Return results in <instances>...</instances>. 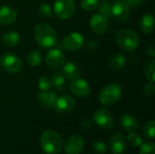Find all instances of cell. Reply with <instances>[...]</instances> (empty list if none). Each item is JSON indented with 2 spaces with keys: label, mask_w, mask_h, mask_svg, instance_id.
I'll return each mask as SVG.
<instances>
[{
  "label": "cell",
  "mask_w": 155,
  "mask_h": 154,
  "mask_svg": "<svg viewBox=\"0 0 155 154\" xmlns=\"http://www.w3.org/2000/svg\"><path fill=\"white\" fill-rule=\"evenodd\" d=\"M109 146L113 153L124 152L126 149V138L125 136L120 133L115 132L113 133L109 140Z\"/></svg>",
  "instance_id": "9a60e30c"
},
{
  "label": "cell",
  "mask_w": 155,
  "mask_h": 154,
  "mask_svg": "<svg viewBox=\"0 0 155 154\" xmlns=\"http://www.w3.org/2000/svg\"><path fill=\"white\" fill-rule=\"evenodd\" d=\"M52 82V87L57 91H64L65 89V76L63 73H54L50 78Z\"/></svg>",
  "instance_id": "7402d4cb"
},
{
  "label": "cell",
  "mask_w": 155,
  "mask_h": 154,
  "mask_svg": "<svg viewBox=\"0 0 155 154\" xmlns=\"http://www.w3.org/2000/svg\"><path fill=\"white\" fill-rule=\"evenodd\" d=\"M99 4V0H81V7L84 11H93L94 10Z\"/></svg>",
  "instance_id": "f546056e"
},
{
  "label": "cell",
  "mask_w": 155,
  "mask_h": 154,
  "mask_svg": "<svg viewBox=\"0 0 155 154\" xmlns=\"http://www.w3.org/2000/svg\"><path fill=\"white\" fill-rule=\"evenodd\" d=\"M70 89L71 92L78 97H85L91 92L89 84L84 79L79 77L72 81L70 84Z\"/></svg>",
  "instance_id": "5bb4252c"
},
{
  "label": "cell",
  "mask_w": 155,
  "mask_h": 154,
  "mask_svg": "<svg viewBox=\"0 0 155 154\" xmlns=\"http://www.w3.org/2000/svg\"><path fill=\"white\" fill-rule=\"evenodd\" d=\"M92 149L97 154H104L107 152V146L102 141H94L92 143Z\"/></svg>",
  "instance_id": "1f68e13d"
},
{
  "label": "cell",
  "mask_w": 155,
  "mask_h": 154,
  "mask_svg": "<svg viewBox=\"0 0 155 154\" xmlns=\"http://www.w3.org/2000/svg\"><path fill=\"white\" fill-rule=\"evenodd\" d=\"M139 28L143 34H151L154 29V17L152 14L143 15L139 22Z\"/></svg>",
  "instance_id": "d6986e66"
},
{
  "label": "cell",
  "mask_w": 155,
  "mask_h": 154,
  "mask_svg": "<svg viewBox=\"0 0 155 154\" xmlns=\"http://www.w3.org/2000/svg\"><path fill=\"white\" fill-rule=\"evenodd\" d=\"M35 38L42 48L46 49L51 48L55 44L57 34L52 26L46 24H39L35 28Z\"/></svg>",
  "instance_id": "6da1fadb"
},
{
  "label": "cell",
  "mask_w": 155,
  "mask_h": 154,
  "mask_svg": "<svg viewBox=\"0 0 155 154\" xmlns=\"http://www.w3.org/2000/svg\"><path fill=\"white\" fill-rule=\"evenodd\" d=\"M55 99H56L55 93L49 91H41L36 94V100L38 103L45 109L53 108Z\"/></svg>",
  "instance_id": "e0dca14e"
},
{
  "label": "cell",
  "mask_w": 155,
  "mask_h": 154,
  "mask_svg": "<svg viewBox=\"0 0 155 154\" xmlns=\"http://www.w3.org/2000/svg\"><path fill=\"white\" fill-rule=\"evenodd\" d=\"M17 12L15 8L8 5L0 6V25H9L15 21Z\"/></svg>",
  "instance_id": "ac0fdd59"
},
{
  "label": "cell",
  "mask_w": 155,
  "mask_h": 154,
  "mask_svg": "<svg viewBox=\"0 0 155 154\" xmlns=\"http://www.w3.org/2000/svg\"><path fill=\"white\" fill-rule=\"evenodd\" d=\"M84 146V139L79 134L70 136L64 143L66 154H80Z\"/></svg>",
  "instance_id": "7c38bea8"
},
{
  "label": "cell",
  "mask_w": 155,
  "mask_h": 154,
  "mask_svg": "<svg viewBox=\"0 0 155 154\" xmlns=\"http://www.w3.org/2000/svg\"><path fill=\"white\" fill-rule=\"evenodd\" d=\"M45 63L50 68H58L64 64V55L57 48L51 49L45 56Z\"/></svg>",
  "instance_id": "4fadbf2b"
},
{
  "label": "cell",
  "mask_w": 155,
  "mask_h": 154,
  "mask_svg": "<svg viewBox=\"0 0 155 154\" xmlns=\"http://www.w3.org/2000/svg\"><path fill=\"white\" fill-rule=\"evenodd\" d=\"M131 15L130 6L125 0H117L112 5V16L120 23L126 22Z\"/></svg>",
  "instance_id": "52a82bcc"
},
{
  "label": "cell",
  "mask_w": 155,
  "mask_h": 154,
  "mask_svg": "<svg viewBox=\"0 0 155 154\" xmlns=\"http://www.w3.org/2000/svg\"><path fill=\"white\" fill-rule=\"evenodd\" d=\"M75 106V100L67 94L56 97L53 108L59 113H66L71 112Z\"/></svg>",
  "instance_id": "8fae6325"
},
{
  "label": "cell",
  "mask_w": 155,
  "mask_h": 154,
  "mask_svg": "<svg viewBox=\"0 0 155 154\" xmlns=\"http://www.w3.org/2000/svg\"><path fill=\"white\" fill-rule=\"evenodd\" d=\"M125 63H126L125 56L122 54H117L111 58L109 62V66L111 69L114 71H120L124 67Z\"/></svg>",
  "instance_id": "603a6c76"
},
{
  "label": "cell",
  "mask_w": 155,
  "mask_h": 154,
  "mask_svg": "<svg viewBox=\"0 0 155 154\" xmlns=\"http://www.w3.org/2000/svg\"><path fill=\"white\" fill-rule=\"evenodd\" d=\"M143 134L146 139H153L155 136V122L154 120L148 121L143 128Z\"/></svg>",
  "instance_id": "484cf974"
},
{
  "label": "cell",
  "mask_w": 155,
  "mask_h": 154,
  "mask_svg": "<svg viewBox=\"0 0 155 154\" xmlns=\"http://www.w3.org/2000/svg\"><path fill=\"white\" fill-rule=\"evenodd\" d=\"M122 95V86L119 84H110L105 85L99 93V101L103 105L115 103Z\"/></svg>",
  "instance_id": "277c9868"
},
{
  "label": "cell",
  "mask_w": 155,
  "mask_h": 154,
  "mask_svg": "<svg viewBox=\"0 0 155 154\" xmlns=\"http://www.w3.org/2000/svg\"><path fill=\"white\" fill-rule=\"evenodd\" d=\"M154 82H149L148 84H145V86H144V93L147 96H153L154 94Z\"/></svg>",
  "instance_id": "836d02e7"
},
{
  "label": "cell",
  "mask_w": 155,
  "mask_h": 154,
  "mask_svg": "<svg viewBox=\"0 0 155 154\" xmlns=\"http://www.w3.org/2000/svg\"><path fill=\"white\" fill-rule=\"evenodd\" d=\"M81 127L84 131H89L90 129H92L93 123L90 120L84 119V120H82V122H81Z\"/></svg>",
  "instance_id": "e575fe53"
},
{
  "label": "cell",
  "mask_w": 155,
  "mask_h": 154,
  "mask_svg": "<svg viewBox=\"0 0 155 154\" xmlns=\"http://www.w3.org/2000/svg\"><path fill=\"white\" fill-rule=\"evenodd\" d=\"M63 74L68 79L74 80L80 76L81 70L76 64H74L73 62H68V63L64 64V65L63 67Z\"/></svg>",
  "instance_id": "44dd1931"
},
{
  "label": "cell",
  "mask_w": 155,
  "mask_h": 154,
  "mask_svg": "<svg viewBox=\"0 0 155 154\" xmlns=\"http://www.w3.org/2000/svg\"><path fill=\"white\" fill-rule=\"evenodd\" d=\"M62 44L64 48L68 51H76L84 46V37L80 33L73 32L64 37Z\"/></svg>",
  "instance_id": "ba28073f"
},
{
  "label": "cell",
  "mask_w": 155,
  "mask_h": 154,
  "mask_svg": "<svg viewBox=\"0 0 155 154\" xmlns=\"http://www.w3.org/2000/svg\"><path fill=\"white\" fill-rule=\"evenodd\" d=\"M94 123L103 129L110 130L114 127V122L112 113L106 109H99L94 115Z\"/></svg>",
  "instance_id": "30bf717a"
},
{
  "label": "cell",
  "mask_w": 155,
  "mask_h": 154,
  "mask_svg": "<svg viewBox=\"0 0 155 154\" xmlns=\"http://www.w3.org/2000/svg\"><path fill=\"white\" fill-rule=\"evenodd\" d=\"M41 147L47 154H56L61 152L63 140L58 133L53 130L45 131L40 137Z\"/></svg>",
  "instance_id": "7a4b0ae2"
},
{
  "label": "cell",
  "mask_w": 155,
  "mask_h": 154,
  "mask_svg": "<svg viewBox=\"0 0 155 154\" xmlns=\"http://www.w3.org/2000/svg\"><path fill=\"white\" fill-rule=\"evenodd\" d=\"M144 74L145 77L150 82H154L155 80V61L153 59L148 61L144 65Z\"/></svg>",
  "instance_id": "d4e9b609"
},
{
  "label": "cell",
  "mask_w": 155,
  "mask_h": 154,
  "mask_svg": "<svg viewBox=\"0 0 155 154\" xmlns=\"http://www.w3.org/2000/svg\"><path fill=\"white\" fill-rule=\"evenodd\" d=\"M116 42L124 52H134L139 45L140 37L132 29H121L116 34Z\"/></svg>",
  "instance_id": "3957f363"
},
{
  "label": "cell",
  "mask_w": 155,
  "mask_h": 154,
  "mask_svg": "<svg viewBox=\"0 0 155 154\" xmlns=\"http://www.w3.org/2000/svg\"><path fill=\"white\" fill-rule=\"evenodd\" d=\"M38 13L43 18H49L52 15V8L47 4H41L38 7Z\"/></svg>",
  "instance_id": "d6a6232c"
},
{
  "label": "cell",
  "mask_w": 155,
  "mask_h": 154,
  "mask_svg": "<svg viewBox=\"0 0 155 154\" xmlns=\"http://www.w3.org/2000/svg\"><path fill=\"white\" fill-rule=\"evenodd\" d=\"M37 85H38V88L41 90V91H49L50 89H52V82H51V79L47 76H41L39 79H38V82H37Z\"/></svg>",
  "instance_id": "f1b7e54d"
},
{
  "label": "cell",
  "mask_w": 155,
  "mask_h": 154,
  "mask_svg": "<svg viewBox=\"0 0 155 154\" xmlns=\"http://www.w3.org/2000/svg\"><path fill=\"white\" fill-rule=\"evenodd\" d=\"M120 126L128 133H133L138 130L139 123L138 120L130 113H123L119 118Z\"/></svg>",
  "instance_id": "2e32d148"
},
{
  "label": "cell",
  "mask_w": 155,
  "mask_h": 154,
  "mask_svg": "<svg viewBox=\"0 0 155 154\" xmlns=\"http://www.w3.org/2000/svg\"><path fill=\"white\" fill-rule=\"evenodd\" d=\"M2 42L7 47H15L20 42V34L14 30L7 31L2 35Z\"/></svg>",
  "instance_id": "ffe728a7"
},
{
  "label": "cell",
  "mask_w": 155,
  "mask_h": 154,
  "mask_svg": "<svg viewBox=\"0 0 155 154\" xmlns=\"http://www.w3.org/2000/svg\"><path fill=\"white\" fill-rule=\"evenodd\" d=\"M146 52H147V54L150 55L151 57H154L155 56V49H154V45L153 44H148L147 48H146Z\"/></svg>",
  "instance_id": "8d00e7d4"
},
{
  "label": "cell",
  "mask_w": 155,
  "mask_h": 154,
  "mask_svg": "<svg viewBox=\"0 0 155 154\" xmlns=\"http://www.w3.org/2000/svg\"><path fill=\"white\" fill-rule=\"evenodd\" d=\"M139 154H155V144L153 142H147L140 146Z\"/></svg>",
  "instance_id": "4dcf8cb0"
},
{
  "label": "cell",
  "mask_w": 155,
  "mask_h": 154,
  "mask_svg": "<svg viewBox=\"0 0 155 154\" xmlns=\"http://www.w3.org/2000/svg\"><path fill=\"white\" fill-rule=\"evenodd\" d=\"M127 2V4L129 5V6L132 7H136L138 5H140L141 4H143L145 0H125Z\"/></svg>",
  "instance_id": "d590c367"
},
{
  "label": "cell",
  "mask_w": 155,
  "mask_h": 154,
  "mask_svg": "<svg viewBox=\"0 0 155 154\" xmlns=\"http://www.w3.org/2000/svg\"><path fill=\"white\" fill-rule=\"evenodd\" d=\"M98 11L99 14L104 15V16H106L108 19L113 17L112 16V4L109 3L106 0H103L101 3L98 4Z\"/></svg>",
  "instance_id": "4316f807"
},
{
  "label": "cell",
  "mask_w": 155,
  "mask_h": 154,
  "mask_svg": "<svg viewBox=\"0 0 155 154\" xmlns=\"http://www.w3.org/2000/svg\"><path fill=\"white\" fill-rule=\"evenodd\" d=\"M114 154H124V152H118V153H114Z\"/></svg>",
  "instance_id": "f35d334b"
},
{
  "label": "cell",
  "mask_w": 155,
  "mask_h": 154,
  "mask_svg": "<svg viewBox=\"0 0 155 154\" xmlns=\"http://www.w3.org/2000/svg\"><path fill=\"white\" fill-rule=\"evenodd\" d=\"M42 59H43V55L39 50H32L28 53L26 56L27 64L32 67H35L38 64H40L42 62Z\"/></svg>",
  "instance_id": "cb8c5ba5"
},
{
  "label": "cell",
  "mask_w": 155,
  "mask_h": 154,
  "mask_svg": "<svg viewBox=\"0 0 155 154\" xmlns=\"http://www.w3.org/2000/svg\"><path fill=\"white\" fill-rule=\"evenodd\" d=\"M1 67L8 73L17 74L22 70L23 63L19 56L13 53H6L0 57Z\"/></svg>",
  "instance_id": "5b68a950"
},
{
  "label": "cell",
  "mask_w": 155,
  "mask_h": 154,
  "mask_svg": "<svg viewBox=\"0 0 155 154\" xmlns=\"http://www.w3.org/2000/svg\"><path fill=\"white\" fill-rule=\"evenodd\" d=\"M75 3L74 0H56L54 5V12L58 18L68 19L75 12Z\"/></svg>",
  "instance_id": "8992f818"
},
{
  "label": "cell",
  "mask_w": 155,
  "mask_h": 154,
  "mask_svg": "<svg viewBox=\"0 0 155 154\" xmlns=\"http://www.w3.org/2000/svg\"><path fill=\"white\" fill-rule=\"evenodd\" d=\"M97 48H98V44H97L96 42H94V41H90V42H88V44H87V49H88V50L94 52V51H95Z\"/></svg>",
  "instance_id": "74e56055"
},
{
  "label": "cell",
  "mask_w": 155,
  "mask_h": 154,
  "mask_svg": "<svg viewBox=\"0 0 155 154\" xmlns=\"http://www.w3.org/2000/svg\"><path fill=\"white\" fill-rule=\"evenodd\" d=\"M90 26L93 32L98 35L104 34L108 30V18L102 14H95L90 18Z\"/></svg>",
  "instance_id": "9c48e42d"
},
{
  "label": "cell",
  "mask_w": 155,
  "mask_h": 154,
  "mask_svg": "<svg viewBox=\"0 0 155 154\" xmlns=\"http://www.w3.org/2000/svg\"><path fill=\"white\" fill-rule=\"evenodd\" d=\"M127 141L128 143L131 144V146L133 147H140L142 144H143V140H142V137L136 133L135 132H133V133H130V134L127 136Z\"/></svg>",
  "instance_id": "83f0119b"
}]
</instances>
